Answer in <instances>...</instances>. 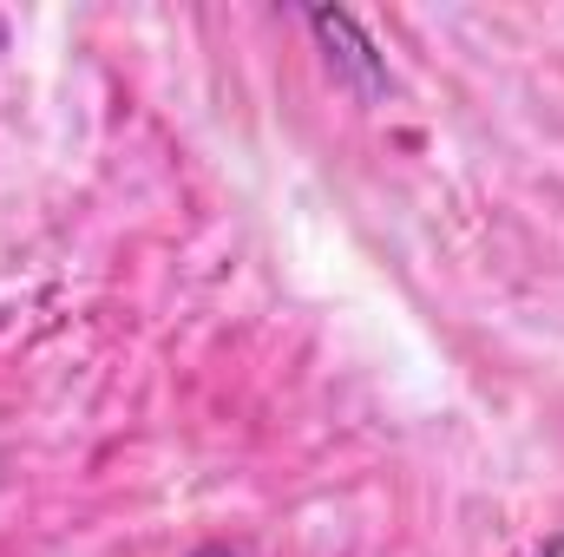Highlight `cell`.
I'll return each mask as SVG.
<instances>
[{"label":"cell","instance_id":"obj_1","mask_svg":"<svg viewBox=\"0 0 564 557\" xmlns=\"http://www.w3.org/2000/svg\"><path fill=\"white\" fill-rule=\"evenodd\" d=\"M302 26L315 33V46H322L328 73H335L348 92H361V99H381V92H394L388 53L375 46V33H368L355 13H341V7H308V13H302Z\"/></svg>","mask_w":564,"mask_h":557},{"label":"cell","instance_id":"obj_3","mask_svg":"<svg viewBox=\"0 0 564 557\" xmlns=\"http://www.w3.org/2000/svg\"><path fill=\"white\" fill-rule=\"evenodd\" d=\"M532 557H564V532H558V538H545V545H539Z\"/></svg>","mask_w":564,"mask_h":557},{"label":"cell","instance_id":"obj_2","mask_svg":"<svg viewBox=\"0 0 564 557\" xmlns=\"http://www.w3.org/2000/svg\"><path fill=\"white\" fill-rule=\"evenodd\" d=\"M191 557H243V551H237V545H197Z\"/></svg>","mask_w":564,"mask_h":557}]
</instances>
